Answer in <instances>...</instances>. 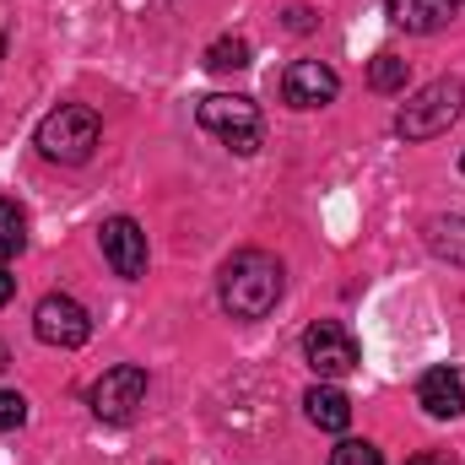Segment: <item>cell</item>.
I'll list each match as a JSON object with an SVG mask.
<instances>
[{
	"instance_id": "12",
	"label": "cell",
	"mask_w": 465,
	"mask_h": 465,
	"mask_svg": "<svg viewBox=\"0 0 465 465\" xmlns=\"http://www.w3.org/2000/svg\"><path fill=\"white\" fill-rule=\"evenodd\" d=\"M303 411H309V422H314V428H325V433H347V422H351L347 390H336L331 379H320V384L303 395Z\"/></svg>"
},
{
	"instance_id": "19",
	"label": "cell",
	"mask_w": 465,
	"mask_h": 465,
	"mask_svg": "<svg viewBox=\"0 0 465 465\" xmlns=\"http://www.w3.org/2000/svg\"><path fill=\"white\" fill-rule=\"evenodd\" d=\"M287 27H292V33H309V27H314V11L292 5V11H287Z\"/></svg>"
},
{
	"instance_id": "5",
	"label": "cell",
	"mask_w": 465,
	"mask_h": 465,
	"mask_svg": "<svg viewBox=\"0 0 465 465\" xmlns=\"http://www.w3.org/2000/svg\"><path fill=\"white\" fill-rule=\"evenodd\" d=\"M87 406H93V417H98V422H109V428L135 422V411L146 406V368H135V362L109 368V373L87 390Z\"/></svg>"
},
{
	"instance_id": "21",
	"label": "cell",
	"mask_w": 465,
	"mask_h": 465,
	"mask_svg": "<svg viewBox=\"0 0 465 465\" xmlns=\"http://www.w3.org/2000/svg\"><path fill=\"white\" fill-rule=\"evenodd\" d=\"M406 465H455V460H450V455H433V450H428V455H411Z\"/></svg>"
},
{
	"instance_id": "16",
	"label": "cell",
	"mask_w": 465,
	"mask_h": 465,
	"mask_svg": "<svg viewBox=\"0 0 465 465\" xmlns=\"http://www.w3.org/2000/svg\"><path fill=\"white\" fill-rule=\"evenodd\" d=\"M406 76H411V71H406L401 54H379V60L368 65V87H373V93H401Z\"/></svg>"
},
{
	"instance_id": "20",
	"label": "cell",
	"mask_w": 465,
	"mask_h": 465,
	"mask_svg": "<svg viewBox=\"0 0 465 465\" xmlns=\"http://www.w3.org/2000/svg\"><path fill=\"white\" fill-rule=\"evenodd\" d=\"M11 292H16V276H11V271H5V265H0V309H5V303H11Z\"/></svg>"
},
{
	"instance_id": "22",
	"label": "cell",
	"mask_w": 465,
	"mask_h": 465,
	"mask_svg": "<svg viewBox=\"0 0 465 465\" xmlns=\"http://www.w3.org/2000/svg\"><path fill=\"white\" fill-rule=\"evenodd\" d=\"M5 362H11V351H5V341H0V368H5Z\"/></svg>"
},
{
	"instance_id": "17",
	"label": "cell",
	"mask_w": 465,
	"mask_h": 465,
	"mask_svg": "<svg viewBox=\"0 0 465 465\" xmlns=\"http://www.w3.org/2000/svg\"><path fill=\"white\" fill-rule=\"evenodd\" d=\"M331 465H384V455L368 444V439H341L331 450Z\"/></svg>"
},
{
	"instance_id": "15",
	"label": "cell",
	"mask_w": 465,
	"mask_h": 465,
	"mask_svg": "<svg viewBox=\"0 0 465 465\" xmlns=\"http://www.w3.org/2000/svg\"><path fill=\"white\" fill-rule=\"evenodd\" d=\"M27 249V212L16 201H0V260Z\"/></svg>"
},
{
	"instance_id": "3",
	"label": "cell",
	"mask_w": 465,
	"mask_h": 465,
	"mask_svg": "<svg viewBox=\"0 0 465 465\" xmlns=\"http://www.w3.org/2000/svg\"><path fill=\"white\" fill-rule=\"evenodd\" d=\"M465 109V82L460 76H439V82H428L422 93H411L406 98V109L395 114V130L406 135V141H439Z\"/></svg>"
},
{
	"instance_id": "8",
	"label": "cell",
	"mask_w": 465,
	"mask_h": 465,
	"mask_svg": "<svg viewBox=\"0 0 465 465\" xmlns=\"http://www.w3.org/2000/svg\"><path fill=\"white\" fill-rule=\"evenodd\" d=\"M98 243H104V260L114 265V276H124V282L146 276V232L135 217H109L98 228Z\"/></svg>"
},
{
	"instance_id": "14",
	"label": "cell",
	"mask_w": 465,
	"mask_h": 465,
	"mask_svg": "<svg viewBox=\"0 0 465 465\" xmlns=\"http://www.w3.org/2000/svg\"><path fill=\"white\" fill-rule=\"evenodd\" d=\"M249 65H254V49H249L243 38H217V44H206V71L228 76V71H249Z\"/></svg>"
},
{
	"instance_id": "6",
	"label": "cell",
	"mask_w": 465,
	"mask_h": 465,
	"mask_svg": "<svg viewBox=\"0 0 465 465\" xmlns=\"http://www.w3.org/2000/svg\"><path fill=\"white\" fill-rule=\"evenodd\" d=\"M33 336H38L44 347L76 351V347H87V336H93V314H87L76 298H65V292H49V298L33 309Z\"/></svg>"
},
{
	"instance_id": "1",
	"label": "cell",
	"mask_w": 465,
	"mask_h": 465,
	"mask_svg": "<svg viewBox=\"0 0 465 465\" xmlns=\"http://www.w3.org/2000/svg\"><path fill=\"white\" fill-rule=\"evenodd\" d=\"M282 287H287V271L265 249H238L217 271V303L232 320H265L282 303Z\"/></svg>"
},
{
	"instance_id": "2",
	"label": "cell",
	"mask_w": 465,
	"mask_h": 465,
	"mask_svg": "<svg viewBox=\"0 0 465 465\" xmlns=\"http://www.w3.org/2000/svg\"><path fill=\"white\" fill-rule=\"evenodd\" d=\"M98 135H104V119L93 114L87 104H60L54 114H44V124H38V152L49 163L76 168V163H87L98 152Z\"/></svg>"
},
{
	"instance_id": "9",
	"label": "cell",
	"mask_w": 465,
	"mask_h": 465,
	"mask_svg": "<svg viewBox=\"0 0 465 465\" xmlns=\"http://www.w3.org/2000/svg\"><path fill=\"white\" fill-rule=\"evenodd\" d=\"M336 93H341V76L320 60H292L282 76V98L292 109H325V104H336Z\"/></svg>"
},
{
	"instance_id": "4",
	"label": "cell",
	"mask_w": 465,
	"mask_h": 465,
	"mask_svg": "<svg viewBox=\"0 0 465 465\" xmlns=\"http://www.w3.org/2000/svg\"><path fill=\"white\" fill-rule=\"evenodd\" d=\"M201 130L206 135H217L228 152L238 157H249V152H260V141H265V119L254 109V98H228V93H217V98H201Z\"/></svg>"
},
{
	"instance_id": "13",
	"label": "cell",
	"mask_w": 465,
	"mask_h": 465,
	"mask_svg": "<svg viewBox=\"0 0 465 465\" xmlns=\"http://www.w3.org/2000/svg\"><path fill=\"white\" fill-rule=\"evenodd\" d=\"M422 238H428V249L439 254V260H450V265H465V217H433L428 228H422Z\"/></svg>"
},
{
	"instance_id": "11",
	"label": "cell",
	"mask_w": 465,
	"mask_h": 465,
	"mask_svg": "<svg viewBox=\"0 0 465 465\" xmlns=\"http://www.w3.org/2000/svg\"><path fill=\"white\" fill-rule=\"evenodd\" d=\"M384 11H390V22L406 27V33H439V27L455 22L460 0H384Z\"/></svg>"
},
{
	"instance_id": "10",
	"label": "cell",
	"mask_w": 465,
	"mask_h": 465,
	"mask_svg": "<svg viewBox=\"0 0 465 465\" xmlns=\"http://www.w3.org/2000/svg\"><path fill=\"white\" fill-rule=\"evenodd\" d=\"M417 406H422L428 417H439V422L460 417L465 411V379L455 368H428V373L417 379Z\"/></svg>"
},
{
	"instance_id": "18",
	"label": "cell",
	"mask_w": 465,
	"mask_h": 465,
	"mask_svg": "<svg viewBox=\"0 0 465 465\" xmlns=\"http://www.w3.org/2000/svg\"><path fill=\"white\" fill-rule=\"evenodd\" d=\"M27 422V401L16 395V390H0V433H11V428H22Z\"/></svg>"
},
{
	"instance_id": "7",
	"label": "cell",
	"mask_w": 465,
	"mask_h": 465,
	"mask_svg": "<svg viewBox=\"0 0 465 465\" xmlns=\"http://www.w3.org/2000/svg\"><path fill=\"white\" fill-rule=\"evenodd\" d=\"M303 357H309V368H314L320 379H347L351 368L362 362L357 336H351L347 325H336V320H314V325L303 331Z\"/></svg>"
},
{
	"instance_id": "23",
	"label": "cell",
	"mask_w": 465,
	"mask_h": 465,
	"mask_svg": "<svg viewBox=\"0 0 465 465\" xmlns=\"http://www.w3.org/2000/svg\"><path fill=\"white\" fill-rule=\"evenodd\" d=\"M460 168H465V157H460Z\"/></svg>"
}]
</instances>
